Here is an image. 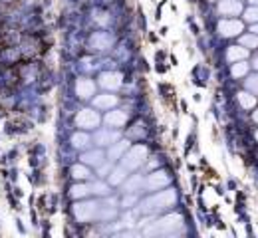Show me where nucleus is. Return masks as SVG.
Listing matches in <instances>:
<instances>
[{
	"label": "nucleus",
	"instance_id": "1",
	"mask_svg": "<svg viewBox=\"0 0 258 238\" xmlns=\"http://www.w3.org/2000/svg\"><path fill=\"white\" fill-rule=\"evenodd\" d=\"M117 214V204L113 201H84L80 199L78 203L74 204V216L80 220V222H94V220H101V222H107L111 218H115Z\"/></svg>",
	"mask_w": 258,
	"mask_h": 238
},
{
	"label": "nucleus",
	"instance_id": "2",
	"mask_svg": "<svg viewBox=\"0 0 258 238\" xmlns=\"http://www.w3.org/2000/svg\"><path fill=\"white\" fill-rule=\"evenodd\" d=\"M175 203H177V193L175 191H157L155 195H151V197H147V199H143L139 203V212L155 214V212L167 210Z\"/></svg>",
	"mask_w": 258,
	"mask_h": 238
},
{
	"label": "nucleus",
	"instance_id": "3",
	"mask_svg": "<svg viewBox=\"0 0 258 238\" xmlns=\"http://www.w3.org/2000/svg\"><path fill=\"white\" fill-rule=\"evenodd\" d=\"M183 226V216L181 214H167L159 218L157 222H153L149 228L143 230L145 236H165V234H175V230H179Z\"/></svg>",
	"mask_w": 258,
	"mask_h": 238
},
{
	"label": "nucleus",
	"instance_id": "4",
	"mask_svg": "<svg viewBox=\"0 0 258 238\" xmlns=\"http://www.w3.org/2000/svg\"><path fill=\"white\" fill-rule=\"evenodd\" d=\"M147 155H149V151H147L145 145H133V147H129L127 151H125V155L119 159V165H123L127 171H135L147 161Z\"/></svg>",
	"mask_w": 258,
	"mask_h": 238
},
{
	"label": "nucleus",
	"instance_id": "5",
	"mask_svg": "<svg viewBox=\"0 0 258 238\" xmlns=\"http://www.w3.org/2000/svg\"><path fill=\"white\" fill-rule=\"evenodd\" d=\"M99 123H101V117H99L96 107H84L76 113V127H80L84 131L96 129L99 127Z\"/></svg>",
	"mask_w": 258,
	"mask_h": 238
},
{
	"label": "nucleus",
	"instance_id": "6",
	"mask_svg": "<svg viewBox=\"0 0 258 238\" xmlns=\"http://www.w3.org/2000/svg\"><path fill=\"white\" fill-rule=\"evenodd\" d=\"M97 84H99L103 90H107V92H115V90H119V88L123 86V75H121L119 71H103V73L99 75Z\"/></svg>",
	"mask_w": 258,
	"mask_h": 238
},
{
	"label": "nucleus",
	"instance_id": "7",
	"mask_svg": "<svg viewBox=\"0 0 258 238\" xmlns=\"http://www.w3.org/2000/svg\"><path fill=\"white\" fill-rule=\"evenodd\" d=\"M171 183V177L165 171H153L151 175L145 177V189L147 191H161Z\"/></svg>",
	"mask_w": 258,
	"mask_h": 238
},
{
	"label": "nucleus",
	"instance_id": "8",
	"mask_svg": "<svg viewBox=\"0 0 258 238\" xmlns=\"http://www.w3.org/2000/svg\"><path fill=\"white\" fill-rule=\"evenodd\" d=\"M97 147H109L111 143H115L117 139H121L117 129H96V135L92 137Z\"/></svg>",
	"mask_w": 258,
	"mask_h": 238
},
{
	"label": "nucleus",
	"instance_id": "9",
	"mask_svg": "<svg viewBox=\"0 0 258 238\" xmlns=\"http://www.w3.org/2000/svg\"><path fill=\"white\" fill-rule=\"evenodd\" d=\"M242 32V22L234 20V18H225L219 22V34L225 38H234Z\"/></svg>",
	"mask_w": 258,
	"mask_h": 238
},
{
	"label": "nucleus",
	"instance_id": "10",
	"mask_svg": "<svg viewBox=\"0 0 258 238\" xmlns=\"http://www.w3.org/2000/svg\"><path fill=\"white\" fill-rule=\"evenodd\" d=\"M113 46V36L107 34V32H94L90 36V48L97 50V52H103V50H109Z\"/></svg>",
	"mask_w": 258,
	"mask_h": 238
},
{
	"label": "nucleus",
	"instance_id": "11",
	"mask_svg": "<svg viewBox=\"0 0 258 238\" xmlns=\"http://www.w3.org/2000/svg\"><path fill=\"white\" fill-rule=\"evenodd\" d=\"M103 121L109 125V127H113V129H121L125 123H127V113L123 111V109H109L107 113H105V117H103Z\"/></svg>",
	"mask_w": 258,
	"mask_h": 238
},
{
	"label": "nucleus",
	"instance_id": "12",
	"mask_svg": "<svg viewBox=\"0 0 258 238\" xmlns=\"http://www.w3.org/2000/svg\"><path fill=\"white\" fill-rule=\"evenodd\" d=\"M76 94L80 100H90L94 94H96V82L94 80H88V77H82L76 82Z\"/></svg>",
	"mask_w": 258,
	"mask_h": 238
},
{
	"label": "nucleus",
	"instance_id": "13",
	"mask_svg": "<svg viewBox=\"0 0 258 238\" xmlns=\"http://www.w3.org/2000/svg\"><path fill=\"white\" fill-rule=\"evenodd\" d=\"M240 12H242L240 0H219V14L221 16L232 18V16H238Z\"/></svg>",
	"mask_w": 258,
	"mask_h": 238
},
{
	"label": "nucleus",
	"instance_id": "14",
	"mask_svg": "<svg viewBox=\"0 0 258 238\" xmlns=\"http://www.w3.org/2000/svg\"><path fill=\"white\" fill-rule=\"evenodd\" d=\"M105 157H107V155H105V153L101 151V147H99V149H92V151H84L82 157H80V161L86 163L88 167H96L97 169V167L105 161Z\"/></svg>",
	"mask_w": 258,
	"mask_h": 238
},
{
	"label": "nucleus",
	"instance_id": "15",
	"mask_svg": "<svg viewBox=\"0 0 258 238\" xmlns=\"http://www.w3.org/2000/svg\"><path fill=\"white\" fill-rule=\"evenodd\" d=\"M129 147H131V143L129 141H123V139H117L115 143H111L109 147H107V159L109 161H119L123 155H125V151H127Z\"/></svg>",
	"mask_w": 258,
	"mask_h": 238
},
{
	"label": "nucleus",
	"instance_id": "16",
	"mask_svg": "<svg viewBox=\"0 0 258 238\" xmlns=\"http://www.w3.org/2000/svg\"><path fill=\"white\" fill-rule=\"evenodd\" d=\"M117 96H111V94H101V96H96L94 98V107L97 111H109L117 105Z\"/></svg>",
	"mask_w": 258,
	"mask_h": 238
},
{
	"label": "nucleus",
	"instance_id": "17",
	"mask_svg": "<svg viewBox=\"0 0 258 238\" xmlns=\"http://www.w3.org/2000/svg\"><path fill=\"white\" fill-rule=\"evenodd\" d=\"M145 187V179L141 175H129L127 179L123 181V191L125 193H139Z\"/></svg>",
	"mask_w": 258,
	"mask_h": 238
},
{
	"label": "nucleus",
	"instance_id": "18",
	"mask_svg": "<svg viewBox=\"0 0 258 238\" xmlns=\"http://www.w3.org/2000/svg\"><path fill=\"white\" fill-rule=\"evenodd\" d=\"M129 177V171L123 167V165H117V167H113L111 173L107 175V181H109V185L111 187H117V185H123V181Z\"/></svg>",
	"mask_w": 258,
	"mask_h": 238
},
{
	"label": "nucleus",
	"instance_id": "19",
	"mask_svg": "<svg viewBox=\"0 0 258 238\" xmlns=\"http://www.w3.org/2000/svg\"><path fill=\"white\" fill-rule=\"evenodd\" d=\"M92 141H94V139L88 135L84 129H82V131H76V133L72 135V145H74V149H78V151H86Z\"/></svg>",
	"mask_w": 258,
	"mask_h": 238
},
{
	"label": "nucleus",
	"instance_id": "20",
	"mask_svg": "<svg viewBox=\"0 0 258 238\" xmlns=\"http://www.w3.org/2000/svg\"><path fill=\"white\" fill-rule=\"evenodd\" d=\"M248 58V50L244 46H230L228 52H226V60L228 62H240V60H246Z\"/></svg>",
	"mask_w": 258,
	"mask_h": 238
},
{
	"label": "nucleus",
	"instance_id": "21",
	"mask_svg": "<svg viewBox=\"0 0 258 238\" xmlns=\"http://www.w3.org/2000/svg\"><path fill=\"white\" fill-rule=\"evenodd\" d=\"M70 195H72V199H86V197H90L92 195V189H90V183H86V181H80V183H76L74 187H72V191H70Z\"/></svg>",
	"mask_w": 258,
	"mask_h": 238
},
{
	"label": "nucleus",
	"instance_id": "22",
	"mask_svg": "<svg viewBox=\"0 0 258 238\" xmlns=\"http://www.w3.org/2000/svg\"><path fill=\"white\" fill-rule=\"evenodd\" d=\"M72 177L76 181H90L92 179V171L86 163H78V165L72 167Z\"/></svg>",
	"mask_w": 258,
	"mask_h": 238
},
{
	"label": "nucleus",
	"instance_id": "23",
	"mask_svg": "<svg viewBox=\"0 0 258 238\" xmlns=\"http://www.w3.org/2000/svg\"><path fill=\"white\" fill-rule=\"evenodd\" d=\"M90 189H92V195H94V197H107L109 191H111V187H109L107 183H103V181L90 183Z\"/></svg>",
	"mask_w": 258,
	"mask_h": 238
},
{
	"label": "nucleus",
	"instance_id": "24",
	"mask_svg": "<svg viewBox=\"0 0 258 238\" xmlns=\"http://www.w3.org/2000/svg\"><path fill=\"white\" fill-rule=\"evenodd\" d=\"M238 103L244 107V109H252L256 105V96L248 94V92H240L238 94Z\"/></svg>",
	"mask_w": 258,
	"mask_h": 238
},
{
	"label": "nucleus",
	"instance_id": "25",
	"mask_svg": "<svg viewBox=\"0 0 258 238\" xmlns=\"http://www.w3.org/2000/svg\"><path fill=\"white\" fill-rule=\"evenodd\" d=\"M240 46H244L246 50H252V48H258V34H244L240 36Z\"/></svg>",
	"mask_w": 258,
	"mask_h": 238
},
{
	"label": "nucleus",
	"instance_id": "26",
	"mask_svg": "<svg viewBox=\"0 0 258 238\" xmlns=\"http://www.w3.org/2000/svg\"><path fill=\"white\" fill-rule=\"evenodd\" d=\"M246 71H248V64H246L244 60L234 62V64H232V69H230V73H232L234 77H242V75H246Z\"/></svg>",
	"mask_w": 258,
	"mask_h": 238
},
{
	"label": "nucleus",
	"instance_id": "27",
	"mask_svg": "<svg viewBox=\"0 0 258 238\" xmlns=\"http://www.w3.org/2000/svg\"><path fill=\"white\" fill-rule=\"evenodd\" d=\"M135 203H137V193H125L123 199H121V203H119V206H123V208H133Z\"/></svg>",
	"mask_w": 258,
	"mask_h": 238
},
{
	"label": "nucleus",
	"instance_id": "28",
	"mask_svg": "<svg viewBox=\"0 0 258 238\" xmlns=\"http://www.w3.org/2000/svg\"><path fill=\"white\" fill-rule=\"evenodd\" d=\"M244 20H246V22H252V24H256V22H258V6H256V4L244 12Z\"/></svg>",
	"mask_w": 258,
	"mask_h": 238
},
{
	"label": "nucleus",
	"instance_id": "29",
	"mask_svg": "<svg viewBox=\"0 0 258 238\" xmlns=\"http://www.w3.org/2000/svg\"><path fill=\"white\" fill-rule=\"evenodd\" d=\"M246 90H248V92H252V94H256V96H258V73L250 75V77L246 80Z\"/></svg>",
	"mask_w": 258,
	"mask_h": 238
},
{
	"label": "nucleus",
	"instance_id": "30",
	"mask_svg": "<svg viewBox=\"0 0 258 238\" xmlns=\"http://www.w3.org/2000/svg\"><path fill=\"white\" fill-rule=\"evenodd\" d=\"M111 169H113L111 165H103V163H101V165L97 167V173H99V177H107V175L111 173Z\"/></svg>",
	"mask_w": 258,
	"mask_h": 238
},
{
	"label": "nucleus",
	"instance_id": "31",
	"mask_svg": "<svg viewBox=\"0 0 258 238\" xmlns=\"http://www.w3.org/2000/svg\"><path fill=\"white\" fill-rule=\"evenodd\" d=\"M250 32H254V34H258V22H256V24H252V30H250Z\"/></svg>",
	"mask_w": 258,
	"mask_h": 238
},
{
	"label": "nucleus",
	"instance_id": "32",
	"mask_svg": "<svg viewBox=\"0 0 258 238\" xmlns=\"http://www.w3.org/2000/svg\"><path fill=\"white\" fill-rule=\"evenodd\" d=\"M252 119H254V121H256V123H258V109H256V111H254V113H252Z\"/></svg>",
	"mask_w": 258,
	"mask_h": 238
},
{
	"label": "nucleus",
	"instance_id": "33",
	"mask_svg": "<svg viewBox=\"0 0 258 238\" xmlns=\"http://www.w3.org/2000/svg\"><path fill=\"white\" fill-rule=\"evenodd\" d=\"M252 66H254V69H258V56L254 58V62H252Z\"/></svg>",
	"mask_w": 258,
	"mask_h": 238
},
{
	"label": "nucleus",
	"instance_id": "34",
	"mask_svg": "<svg viewBox=\"0 0 258 238\" xmlns=\"http://www.w3.org/2000/svg\"><path fill=\"white\" fill-rule=\"evenodd\" d=\"M250 2H252V4H256V6H258V0H250Z\"/></svg>",
	"mask_w": 258,
	"mask_h": 238
},
{
	"label": "nucleus",
	"instance_id": "35",
	"mask_svg": "<svg viewBox=\"0 0 258 238\" xmlns=\"http://www.w3.org/2000/svg\"><path fill=\"white\" fill-rule=\"evenodd\" d=\"M254 137H256V141H258V131H256V133H254Z\"/></svg>",
	"mask_w": 258,
	"mask_h": 238
},
{
	"label": "nucleus",
	"instance_id": "36",
	"mask_svg": "<svg viewBox=\"0 0 258 238\" xmlns=\"http://www.w3.org/2000/svg\"><path fill=\"white\" fill-rule=\"evenodd\" d=\"M211 2H215V0H211Z\"/></svg>",
	"mask_w": 258,
	"mask_h": 238
},
{
	"label": "nucleus",
	"instance_id": "37",
	"mask_svg": "<svg viewBox=\"0 0 258 238\" xmlns=\"http://www.w3.org/2000/svg\"><path fill=\"white\" fill-rule=\"evenodd\" d=\"M6 2H10V0H6Z\"/></svg>",
	"mask_w": 258,
	"mask_h": 238
}]
</instances>
